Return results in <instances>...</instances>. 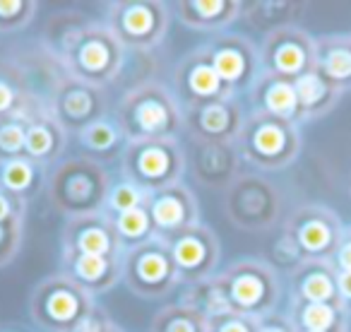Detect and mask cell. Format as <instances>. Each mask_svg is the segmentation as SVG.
Segmentation results:
<instances>
[{"label": "cell", "mask_w": 351, "mask_h": 332, "mask_svg": "<svg viewBox=\"0 0 351 332\" xmlns=\"http://www.w3.org/2000/svg\"><path fill=\"white\" fill-rule=\"evenodd\" d=\"M113 116L128 142L181 140V135H186L181 104L171 87L156 80H145L128 89Z\"/></svg>", "instance_id": "6da1fadb"}, {"label": "cell", "mask_w": 351, "mask_h": 332, "mask_svg": "<svg viewBox=\"0 0 351 332\" xmlns=\"http://www.w3.org/2000/svg\"><path fill=\"white\" fill-rule=\"evenodd\" d=\"M111 174L104 164L84 154L63 156L53 169H49L46 200L65 220L84 215H99L106 205Z\"/></svg>", "instance_id": "7a4b0ae2"}, {"label": "cell", "mask_w": 351, "mask_h": 332, "mask_svg": "<svg viewBox=\"0 0 351 332\" xmlns=\"http://www.w3.org/2000/svg\"><path fill=\"white\" fill-rule=\"evenodd\" d=\"M303 147L301 126L267 113L248 111L245 123L236 137V150L241 161L250 171L277 174L284 171L298 159Z\"/></svg>", "instance_id": "3957f363"}, {"label": "cell", "mask_w": 351, "mask_h": 332, "mask_svg": "<svg viewBox=\"0 0 351 332\" xmlns=\"http://www.w3.org/2000/svg\"><path fill=\"white\" fill-rule=\"evenodd\" d=\"M226 296L231 313L260 320L279 311L282 279L279 272L263 258H241L215 274Z\"/></svg>", "instance_id": "277c9868"}, {"label": "cell", "mask_w": 351, "mask_h": 332, "mask_svg": "<svg viewBox=\"0 0 351 332\" xmlns=\"http://www.w3.org/2000/svg\"><path fill=\"white\" fill-rule=\"evenodd\" d=\"M125 54L128 51L118 44L104 22L89 20L60 56L58 65L70 78L106 89L121 78L125 68Z\"/></svg>", "instance_id": "5b68a950"}, {"label": "cell", "mask_w": 351, "mask_h": 332, "mask_svg": "<svg viewBox=\"0 0 351 332\" xmlns=\"http://www.w3.org/2000/svg\"><path fill=\"white\" fill-rule=\"evenodd\" d=\"M94 311L97 298L63 272L44 277L29 296V318L41 332H77Z\"/></svg>", "instance_id": "8992f818"}, {"label": "cell", "mask_w": 351, "mask_h": 332, "mask_svg": "<svg viewBox=\"0 0 351 332\" xmlns=\"http://www.w3.org/2000/svg\"><path fill=\"white\" fill-rule=\"evenodd\" d=\"M284 212L282 188L265 174H241L224 191V215L239 231L265 234L279 224Z\"/></svg>", "instance_id": "52a82bcc"}, {"label": "cell", "mask_w": 351, "mask_h": 332, "mask_svg": "<svg viewBox=\"0 0 351 332\" xmlns=\"http://www.w3.org/2000/svg\"><path fill=\"white\" fill-rule=\"evenodd\" d=\"M188 169V152L181 140H145L128 142L121 161L118 176L128 178L142 191H164L176 183H183V174Z\"/></svg>", "instance_id": "ba28073f"}, {"label": "cell", "mask_w": 351, "mask_h": 332, "mask_svg": "<svg viewBox=\"0 0 351 332\" xmlns=\"http://www.w3.org/2000/svg\"><path fill=\"white\" fill-rule=\"evenodd\" d=\"M171 15L161 0H113L104 10V25L125 51L147 54L164 44Z\"/></svg>", "instance_id": "9c48e42d"}, {"label": "cell", "mask_w": 351, "mask_h": 332, "mask_svg": "<svg viewBox=\"0 0 351 332\" xmlns=\"http://www.w3.org/2000/svg\"><path fill=\"white\" fill-rule=\"evenodd\" d=\"M121 282L128 292L145 301H159L181 287V277L169 255L164 239H152L137 248L123 250L121 255Z\"/></svg>", "instance_id": "30bf717a"}, {"label": "cell", "mask_w": 351, "mask_h": 332, "mask_svg": "<svg viewBox=\"0 0 351 332\" xmlns=\"http://www.w3.org/2000/svg\"><path fill=\"white\" fill-rule=\"evenodd\" d=\"M282 229L296 241L306 260L330 263L346 226L332 207L320 202H301L287 215Z\"/></svg>", "instance_id": "8fae6325"}, {"label": "cell", "mask_w": 351, "mask_h": 332, "mask_svg": "<svg viewBox=\"0 0 351 332\" xmlns=\"http://www.w3.org/2000/svg\"><path fill=\"white\" fill-rule=\"evenodd\" d=\"M49 113L68 135L77 137L84 128L108 113V92L63 75L49 94Z\"/></svg>", "instance_id": "7c38bea8"}, {"label": "cell", "mask_w": 351, "mask_h": 332, "mask_svg": "<svg viewBox=\"0 0 351 332\" xmlns=\"http://www.w3.org/2000/svg\"><path fill=\"white\" fill-rule=\"evenodd\" d=\"M169 255L173 260L181 284L191 287V284L205 282V279L215 277L219 272L221 265V244L217 231H212L207 224H195L188 229L171 234L164 239Z\"/></svg>", "instance_id": "4fadbf2b"}, {"label": "cell", "mask_w": 351, "mask_h": 332, "mask_svg": "<svg viewBox=\"0 0 351 332\" xmlns=\"http://www.w3.org/2000/svg\"><path fill=\"white\" fill-rule=\"evenodd\" d=\"M205 49L210 54L217 75H219L221 82L226 84V89L234 97H241V94L248 92L250 84L263 73L260 49L245 34L224 32V34L212 36L205 44Z\"/></svg>", "instance_id": "5bb4252c"}, {"label": "cell", "mask_w": 351, "mask_h": 332, "mask_svg": "<svg viewBox=\"0 0 351 332\" xmlns=\"http://www.w3.org/2000/svg\"><path fill=\"white\" fill-rule=\"evenodd\" d=\"M258 49L263 73L298 80L315 68V36L308 34L301 25L284 27L263 36Z\"/></svg>", "instance_id": "9a60e30c"}, {"label": "cell", "mask_w": 351, "mask_h": 332, "mask_svg": "<svg viewBox=\"0 0 351 332\" xmlns=\"http://www.w3.org/2000/svg\"><path fill=\"white\" fill-rule=\"evenodd\" d=\"M171 92L178 99L183 111L193 106H202V104L234 97V94L226 89V84L221 82L219 75H217L205 44L188 51V54L178 60V65L173 68V78H171Z\"/></svg>", "instance_id": "2e32d148"}, {"label": "cell", "mask_w": 351, "mask_h": 332, "mask_svg": "<svg viewBox=\"0 0 351 332\" xmlns=\"http://www.w3.org/2000/svg\"><path fill=\"white\" fill-rule=\"evenodd\" d=\"M245 116L248 111L236 97L186 108V135L191 137V142H236Z\"/></svg>", "instance_id": "e0dca14e"}, {"label": "cell", "mask_w": 351, "mask_h": 332, "mask_svg": "<svg viewBox=\"0 0 351 332\" xmlns=\"http://www.w3.org/2000/svg\"><path fill=\"white\" fill-rule=\"evenodd\" d=\"M236 142H191V176L210 191L224 193L241 176Z\"/></svg>", "instance_id": "ac0fdd59"}, {"label": "cell", "mask_w": 351, "mask_h": 332, "mask_svg": "<svg viewBox=\"0 0 351 332\" xmlns=\"http://www.w3.org/2000/svg\"><path fill=\"white\" fill-rule=\"evenodd\" d=\"M145 205L159 239L200 224V202L186 183H176L164 191L149 193Z\"/></svg>", "instance_id": "d6986e66"}, {"label": "cell", "mask_w": 351, "mask_h": 332, "mask_svg": "<svg viewBox=\"0 0 351 332\" xmlns=\"http://www.w3.org/2000/svg\"><path fill=\"white\" fill-rule=\"evenodd\" d=\"M60 250H73V253L84 255H106V258H121L123 255L113 222L104 212L65 220V226L60 231Z\"/></svg>", "instance_id": "ffe728a7"}, {"label": "cell", "mask_w": 351, "mask_h": 332, "mask_svg": "<svg viewBox=\"0 0 351 332\" xmlns=\"http://www.w3.org/2000/svg\"><path fill=\"white\" fill-rule=\"evenodd\" d=\"M49 111V104L34 89V80L17 60H0V118L15 116L32 121Z\"/></svg>", "instance_id": "44dd1931"}, {"label": "cell", "mask_w": 351, "mask_h": 332, "mask_svg": "<svg viewBox=\"0 0 351 332\" xmlns=\"http://www.w3.org/2000/svg\"><path fill=\"white\" fill-rule=\"evenodd\" d=\"M65 277L82 287L89 296H104L116 289L123 279L121 258H106V255H84L73 250H60V270Z\"/></svg>", "instance_id": "7402d4cb"}, {"label": "cell", "mask_w": 351, "mask_h": 332, "mask_svg": "<svg viewBox=\"0 0 351 332\" xmlns=\"http://www.w3.org/2000/svg\"><path fill=\"white\" fill-rule=\"evenodd\" d=\"M176 20L183 27L207 34H224L243 15L241 0H178L173 5Z\"/></svg>", "instance_id": "603a6c76"}, {"label": "cell", "mask_w": 351, "mask_h": 332, "mask_svg": "<svg viewBox=\"0 0 351 332\" xmlns=\"http://www.w3.org/2000/svg\"><path fill=\"white\" fill-rule=\"evenodd\" d=\"M245 97H248V111L267 113V116L301 126V111H298V97L293 80L260 73V78L250 84Z\"/></svg>", "instance_id": "cb8c5ba5"}, {"label": "cell", "mask_w": 351, "mask_h": 332, "mask_svg": "<svg viewBox=\"0 0 351 332\" xmlns=\"http://www.w3.org/2000/svg\"><path fill=\"white\" fill-rule=\"evenodd\" d=\"M289 301L341 303L335 268L327 260H306L289 274Z\"/></svg>", "instance_id": "d4e9b609"}, {"label": "cell", "mask_w": 351, "mask_h": 332, "mask_svg": "<svg viewBox=\"0 0 351 332\" xmlns=\"http://www.w3.org/2000/svg\"><path fill=\"white\" fill-rule=\"evenodd\" d=\"M68 132L56 123V118L49 111L39 113L32 121H27V140H25V156L32 161L53 169L63 159L68 150Z\"/></svg>", "instance_id": "484cf974"}, {"label": "cell", "mask_w": 351, "mask_h": 332, "mask_svg": "<svg viewBox=\"0 0 351 332\" xmlns=\"http://www.w3.org/2000/svg\"><path fill=\"white\" fill-rule=\"evenodd\" d=\"M315 70L341 94L351 92V32L315 36Z\"/></svg>", "instance_id": "4316f807"}, {"label": "cell", "mask_w": 351, "mask_h": 332, "mask_svg": "<svg viewBox=\"0 0 351 332\" xmlns=\"http://www.w3.org/2000/svg\"><path fill=\"white\" fill-rule=\"evenodd\" d=\"M284 313L296 332H351V311L344 303L289 301Z\"/></svg>", "instance_id": "83f0119b"}, {"label": "cell", "mask_w": 351, "mask_h": 332, "mask_svg": "<svg viewBox=\"0 0 351 332\" xmlns=\"http://www.w3.org/2000/svg\"><path fill=\"white\" fill-rule=\"evenodd\" d=\"M77 145L84 156L99 161V164H111V161H121L123 152L128 147V140L123 135L121 126H118L116 116L106 113L104 118L94 121L77 135Z\"/></svg>", "instance_id": "f1b7e54d"}, {"label": "cell", "mask_w": 351, "mask_h": 332, "mask_svg": "<svg viewBox=\"0 0 351 332\" xmlns=\"http://www.w3.org/2000/svg\"><path fill=\"white\" fill-rule=\"evenodd\" d=\"M306 12L308 3L303 0H258V3H243L241 20H245L263 36H267L284 27H296Z\"/></svg>", "instance_id": "f546056e"}, {"label": "cell", "mask_w": 351, "mask_h": 332, "mask_svg": "<svg viewBox=\"0 0 351 332\" xmlns=\"http://www.w3.org/2000/svg\"><path fill=\"white\" fill-rule=\"evenodd\" d=\"M293 84H296L301 126L308 121H317V118L330 116V111H335V106L341 99L339 89L327 78H322L315 68H313L311 73L301 75L298 80H293Z\"/></svg>", "instance_id": "4dcf8cb0"}, {"label": "cell", "mask_w": 351, "mask_h": 332, "mask_svg": "<svg viewBox=\"0 0 351 332\" xmlns=\"http://www.w3.org/2000/svg\"><path fill=\"white\" fill-rule=\"evenodd\" d=\"M46 181L49 169L32 161L29 156H17L0 164V188H5L10 195L25 200L27 205L46 193Z\"/></svg>", "instance_id": "1f68e13d"}, {"label": "cell", "mask_w": 351, "mask_h": 332, "mask_svg": "<svg viewBox=\"0 0 351 332\" xmlns=\"http://www.w3.org/2000/svg\"><path fill=\"white\" fill-rule=\"evenodd\" d=\"M87 22H89V17L82 15V12H60V15H53L46 22L44 34H41V51L58 63L60 56L65 54V49L73 44L77 32L82 29Z\"/></svg>", "instance_id": "d6a6232c"}, {"label": "cell", "mask_w": 351, "mask_h": 332, "mask_svg": "<svg viewBox=\"0 0 351 332\" xmlns=\"http://www.w3.org/2000/svg\"><path fill=\"white\" fill-rule=\"evenodd\" d=\"M210 318L186 303H169L152 318L149 332H207Z\"/></svg>", "instance_id": "836d02e7"}, {"label": "cell", "mask_w": 351, "mask_h": 332, "mask_svg": "<svg viewBox=\"0 0 351 332\" xmlns=\"http://www.w3.org/2000/svg\"><path fill=\"white\" fill-rule=\"evenodd\" d=\"M111 222H113V229H116V236H118V241H121L123 250L137 248V246L156 239L154 222H152L149 212H147V205L135 207V210H130V212H123V215L113 217Z\"/></svg>", "instance_id": "e575fe53"}, {"label": "cell", "mask_w": 351, "mask_h": 332, "mask_svg": "<svg viewBox=\"0 0 351 332\" xmlns=\"http://www.w3.org/2000/svg\"><path fill=\"white\" fill-rule=\"evenodd\" d=\"M147 202V193L142 191L140 186H135L128 178L118 176L116 181H111V188H108L106 195V205H104V215L108 220L123 215V212H130L135 207H142Z\"/></svg>", "instance_id": "d590c367"}, {"label": "cell", "mask_w": 351, "mask_h": 332, "mask_svg": "<svg viewBox=\"0 0 351 332\" xmlns=\"http://www.w3.org/2000/svg\"><path fill=\"white\" fill-rule=\"evenodd\" d=\"M39 3L34 0H0V34H12L34 22Z\"/></svg>", "instance_id": "8d00e7d4"}, {"label": "cell", "mask_w": 351, "mask_h": 332, "mask_svg": "<svg viewBox=\"0 0 351 332\" xmlns=\"http://www.w3.org/2000/svg\"><path fill=\"white\" fill-rule=\"evenodd\" d=\"M27 121L25 118L5 116L0 118V164L25 156Z\"/></svg>", "instance_id": "74e56055"}, {"label": "cell", "mask_w": 351, "mask_h": 332, "mask_svg": "<svg viewBox=\"0 0 351 332\" xmlns=\"http://www.w3.org/2000/svg\"><path fill=\"white\" fill-rule=\"evenodd\" d=\"M269 265H272L274 270H282V272H287V274H291L293 270H298L303 263H306V258H303V253L298 250V246H296V241L291 239V236L287 234V231H279V236L274 239V244H272V255H269V260H267Z\"/></svg>", "instance_id": "f35d334b"}, {"label": "cell", "mask_w": 351, "mask_h": 332, "mask_svg": "<svg viewBox=\"0 0 351 332\" xmlns=\"http://www.w3.org/2000/svg\"><path fill=\"white\" fill-rule=\"evenodd\" d=\"M25 224L27 220L0 224V270L8 268L20 255L22 244H25Z\"/></svg>", "instance_id": "ab89813d"}, {"label": "cell", "mask_w": 351, "mask_h": 332, "mask_svg": "<svg viewBox=\"0 0 351 332\" xmlns=\"http://www.w3.org/2000/svg\"><path fill=\"white\" fill-rule=\"evenodd\" d=\"M255 327H258V320L231 313V316L210 318L207 332H255Z\"/></svg>", "instance_id": "60d3db41"}, {"label": "cell", "mask_w": 351, "mask_h": 332, "mask_svg": "<svg viewBox=\"0 0 351 332\" xmlns=\"http://www.w3.org/2000/svg\"><path fill=\"white\" fill-rule=\"evenodd\" d=\"M27 202L20 198L10 195L5 188H0V224H10V222H25L27 220Z\"/></svg>", "instance_id": "b9f144b4"}, {"label": "cell", "mask_w": 351, "mask_h": 332, "mask_svg": "<svg viewBox=\"0 0 351 332\" xmlns=\"http://www.w3.org/2000/svg\"><path fill=\"white\" fill-rule=\"evenodd\" d=\"M77 332H123V327L118 325V322L113 320L104 308L97 306V311L84 320V325L80 327Z\"/></svg>", "instance_id": "7bdbcfd3"}, {"label": "cell", "mask_w": 351, "mask_h": 332, "mask_svg": "<svg viewBox=\"0 0 351 332\" xmlns=\"http://www.w3.org/2000/svg\"><path fill=\"white\" fill-rule=\"evenodd\" d=\"M330 265L335 268V272H351V226L344 229V236H341Z\"/></svg>", "instance_id": "ee69618b"}, {"label": "cell", "mask_w": 351, "mask_h": 332, "mask_svg": "<svg viewBox=\"0 0 351 332\" xmlns=\"http://www.w3.org/2000/svg\"><path fill=\"white\" fill-rule=\"evenodd\" d=\"M255 332H296V330H293V325H291V320H289L287 313L274 311V313H269V316L260 318Z\"/></svg>", "instance_id": "f6af8a7d"}, {"label": "cell", "mask_w": 351, "mask_h": 332, "mask_svg": "<svg viewBox=\"0 0 351 332\" xmlns=\"http://www.w3.org/2000/svg\"><path fill=\"white\" fill-rule=\"evenodd\" d=\"M337 292L339 301L351 311V272H337Z\"/></svg>", "instance_id": "bcb514c9"}, {"label": "cell", "mask_w": 351, "mask_h": 332, "mask_svg": "<svg viewBox=\"0 0 351 332\" xmlns=\"http://www.w3.org/2000/svg\"><path fill=\"white\" fill-rule=\"evenodd\" d=\"M0 332H25V330H17V327H3V325H0Z\"/></svg>", "instance_id": "7dc6e473"}]
</instances>
